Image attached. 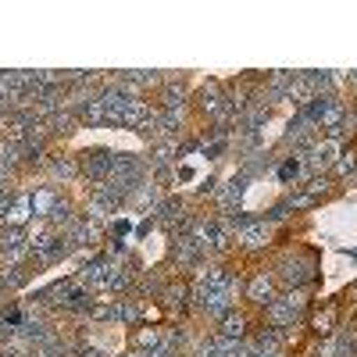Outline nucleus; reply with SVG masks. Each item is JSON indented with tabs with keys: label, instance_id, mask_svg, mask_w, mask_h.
<instances>
[{
	"label": "nucleus",
	"instance_id": "obj_1",
	"mask_svg": "<svg viewBox=\"0 0 357 357\" xmlns=\"http://www.w3.org/2000/svg\"><path fill=\"white\" fill-rule=\"evenodd\" d=\"M307 311V296L304 289H286V293H275L272 301L264 304V318L272 329H293L296 321L304 318Z\"/></svg>",
	"mask_w": 357,
	"mask_h": 357
},
{
	"label": "nucleus",
	"instance_id": "obj_2",
	"mask_svg": "<svg viewBox=\"0 0 357 357\" xmlns=\"http://www.w3.org/2000/svg\"><path fill=\"white\" fill-rule=\"evenodd\" d=\"M314 272H318V261H314V254H307V250H296V254H289V257L279 264L275 282H282L286 289H301L304 282H311V279H314Z\"/></svg>",
	"mask_w": 357,
	"mask_h": 357
},
{
	"label": "nucleus",
	"instance_id": "obj_3",
	"mask_svg": "<svg viewBox=\"0 0 357 357\" xmlns=\"http://www.w3.org/2000/svg\"><path fill=\"white\" fill-rule=\"evenodd\" d=\"M190 301H193L197 311L207 314V318H222L225 311L236 307V296H232V293H225V289H211V286H204L200 279H197V286H193V296H190Z\"/></svg>",
	"mask_w": 357,
	"mask_h": 357
},
{
	"label": "nucleus",
	"instance_id": "obj_4",
	"mask_svg": "<svg viewBox=\"0 0 357 357\" xmlns=\"http://www.w3.org/2000/svg\"><path fill=\"white\" fill-rule=\"evenodd\" d=\"M232 222V232H236V243L243 250H261L272 243V225L268 222H257V218H229Z\"/></svg>",
	"mask_w": 357,
	"mask_h": 357
},
{
	"label": "nucleus",
	"instance_id": "obj_5",
	"mask_svg": "<svg viewBox=\"0 0 357 357\" xmlns=\"http://www.w3.org/2000/svg\"><path fill=\"white\" fill-rule=\"evenodd\" d=\"M340 154H343L340 139H329V136H325L321 143H314V146H307V151H304V165H307V172H311V175H321V172L336 168Z\"/></svg>",
	"mask_w": 357,
	"mask_h": 357
},
{
	"label": "nucleus",
	"instance_id": "obj_6",
	"mask_svg": "<svg viewBox=\"0 0 357 357\" xmlns=\"http://www.w3.org/2000/svg\"><path fill=\"white\" fill-rule=\"evenodd\" d=\"M111 168H114V151H107V146H93V151L79 154V172L89 175V178H97V183L111 178Z\"/></svg>",
	"mask_w": 357,
	"mask_h": 357
},
{
	"label": "nucleus",
	"instance_id": "obj_7",
	"mask_svg": "<svg viewBox=\"0 0 357 357\" xmlns=\"http://www.w3.org/2000/svg\"><path fill=\"white\" fill-rule=\"evenodd\" d=\"M29 257V236L22 229H0V261L4 264H25Z\"/></svg>",
	"mask_w": 357,
	"mask_h": 357
},
{
	"label": "nucleus",
	"instance_id": "obj_8",
	"mask_svg": "<svg viewBox=\"0 0 357 357\" xmlns=\"http://www.w3.org/2000/svg\"><path fill=\"white\" fill-rule=\"evenodd\" d=\"M243 293H247L250 304H261V307H264V304L275 296V272H254V275L247 279Z\"/></svg>",
	"mask_w": 357,
	"mask_h": 357
},
{
	"label": "nucleus",
	"instance_id": "obj_9",
	"mask_svg": "<svg viewBox=\"0 0 357 357\" xmlns=\"http://www.w3.org/2000/svg\"><path fill=\"white\" fill-rule=\"evenodd\" d=\"M172 257H175V264H178V268H193V264H200V261L207 257V250L193 240L190 232H183V236L175 240V247H172Z\"/></svg>",
	"mask_w": 357,
	"mask_h": 357
},
{
	"label": "nucleus",
	"instance_id": "obj_10",
	"mask_svg": "<svg viewBox=\"0 0 357 357\" xmlns=\"http://www.w3.org/2000/svg\"><path fill=\"white\" fill-rule=\"evenodd\" d=\"M29 218H33V193H11L4 225H8V229H22Z\"/></svg>",
	"mask_w": 357,
	"mask_h": 357
},
{
	"label": "nucleus",
	"instance_id": "obj_11",
	"mask_svg": "<svg viewBox=\"0 0 357 357\" xmlns=\"http://www.w3.org/2000/svg\"><path fill=\"white\" fill-rule=\"evenodd\" d=\"M61 200H65V197L57 193V186H40V190L33 193V215L47 222V218L54 215V207L61 204Z\"/></svg>",
	"mask_w": 357,
	"mask_h": 357
},
{
	"label": "nucleus",
	"instance_id": "obj_12",
	"mask_svg": "<svg viewBox=\"0 0 357 357\" xmlns=\"http://www.w3.org/2000/svg\"><path fill=\"white\" fill-rule=\"evenodd\" d=\"M47 175L54 178V183H72L79 172V158H47Z\"/></svg>",
	"mask_w": 357,
	"mask_h": 357
},
{
	"label": "nucleus",
	"instance_id": "obj_13",
	"mask_svg": "<svg viewBox=\"0 0 357 357\" xmlns=\"http://www.w3.org/2000/svg\"><path fill=\"white\" fill-rule=\"evenodd\" d=\"M218 336H225V340H247V318L236 311V307L225 311L218 318Z\"/></svg>",
	"mask_w": 357,
	"mask_h": 357
},
{
	"label": "nucleus",
	"instance_id": "obj_14",
	"mask_svg": "<svg viewBox=\"0 0 357 357\" xmlns=\"http://www.w3.org/2000/svg\"><path fill=\"white\" fill-rule=\"evenodd\" d=\"M215 197H218V207H222V218H229L236 211V204H240V197H243V178H229L222 190H215Z\"/></svg>",
	"mask_w": 357,
	"mask_h": 357
},
{
	"label": "nucleus",
	"instance_id": "obj_15",
	"mask_svg": "<svg viewBox=\"0 0 357 357\" xmlns=\"http://www.w3.org/2000/svg\"><path fill=\"white\" fill-rule=\"evenodd\" d=\"M132 343H136V350L151 354V350L165 347V329H161V325H136V336H132Z\"/></svg>",
	"mask_w": 357,
	"mask_h": 357
},
{
	"label": "nucleus",
	"instance_id": "obj_16",
	"mask_svg": "<svg viewBox=\"0 0 357 357\" xmlns=\"http://www.w3.org/2000/svg\"><path fill=\"white\" fill-rule=\"evenodd\" d=\"M336 318H340V307H336V304H325V311H318L314 321H311L314 333H318V336H333V333H336Z\"/></svg>",
	"mask_w": 357,
	"mask_h": 357
},
{
	"label": "nucleus",
	"instance_id": "obj_17",
	"mask_svg": "<svg viewBox=\"0 0 357 357\" xmlns=\"http://www.w3.org/2000/svg\"><path fill=\"white\" fill-rule=\"evenodd\" d=\"M183 104H186V89L183 86H168L161 93V111L165 114H183Z\"/></svg>",
	"mask_w": 357,
	"mask_h": 357
},
{
	"label": "nucleus",
	"instance_id": "obj_18",
	"mask_svg": "<svg viewBox=\"0 0 357 357\" xmlns=\"http://www.w3.org/2000/svg\"><path fill=\"white\" fill-rule=\"evenodd\" d=\"M107 289L111 293H118V289H132V272H129V268L122 264V261H114V268H111V279H107Z\"/></svg>",
	"mask_w": 357,
	"mask_h": 357
},
{
	"label": "nucleus",
	"instance_id": "obj_19",
	"mask_svg": "<svg viewBox=\"0 0 357 357\" xmlns=\"http://www.w3.org/2000/svg\"><path fill=\"white\" fill-rule=\"evenodd\" d=\"M50 132H75V126H79V118H75V111H68V107H61L54 118H50Z\"/></svg>",
	"mask_w": 357,
	"mask_h": 357
},
{
	"label": "nucleus",
	"instance_id": "obj_20",
	"mask_svg": "<svg viewBox=\"0 0 357 357\" xmlns=\"http://www.w3.org/2000/svg\"><path fill=\"white\" fill-rule=\"evenodd\" d=\"M25 268L22 264H4V272H0V289H18L25 282Z\"/></svg>",
	"mask_w": 357,
	"mask_h": 357
},
{
	"label": "nucleus",
	"instance_id": "obj_21",
	"mask_svg": "<svg viewBox=\"0 0 357 357\" xmlns=\"http://www.w3.org/2000/svg\"><path fill=\"white\" fill-rule=\"evenodd\" d=\"M89 318L93 321H118V301H93Z\"/></svg>",
	"mask_w": 357,
	"mask_h": 357
},
{
	"label": "nucleus",
	"instance_id": "obj_22",
	"mask_svg": "<svg viewBox=\"0 0 357 357\" xmlns=\"http://www.w3.org/2000/svg\"><path fill=\"white\" fill-rule=\"evenodd\" d=\"M139 301H129V296H126V301H118V321H122V325H139Z\"/></svg>",
	"mask_w": 357,
	"mask_h": 357
},
{
	"label": "nucleus",
	"instance_id": "obj_23",
	"mask_svg": "<svg viewBox=\"0 0 357 357\" xmlns=\"http://www.w3.org/2000/svg\"><path fill=\"white\" fill-rule=\"evenodd\" d=\"M186 296H190V289H186L183 282L168 286V289H165V304H168V307H186Z\"/></svg>",
	"mask_w": 357,
	"mask_h": 357
},
{
	"label": "nucleus",
	"instance_id": "obj_24",
	"mask_svg": "<svg viewBox=\"0 0 357 357\" xmlns=\"http://www.w3.org/2000/svg\"><path fill=\"white\" fill-rule=\"evenodd\" d=\"M29 357H65V347L57 343V340H50L43 347H33V354H29Z\"/></svg>",
	"mask_w": 357,
	"mask_h": 357
},
{
	"label": "nucleus",
	"instance_id": "obj_25",
	"mask_svg": "<svg viewBox=\"0 0 357 357\" xmlns=\"http://www.w3.org/2000/svg\"><path fill=\"white\" fill-rule=\"evenodd\" d=\"M304 168H307V165H304V158H289V161L279 168V175H282V178H296Z\"/></svg>",
	"mask_w": 357,
	"mask_h": 357
},
{
	"label": "nucleus",
	"instance_id": "obj_26",
	"mask_svg": "<svg viewBox=\"0 0 357 357\" xmlns=\"http://www.w3.org/2000/svg\"><path fill=\"white\" fill-rule=\"evenodd\" d=\"M354 168H357V151H343L340 161H336V172H340V175H350Z\"/></svg>",
	"mask_w": 357,
	"mask_h": 357
},
{
	"label": "nucleus",
	"instance_id": "obj_27",
	"mask_svg": "<svg viewBox=\"0 0 357 357\" xmlns=\"http://www.w3.org/2000/svg\"><path fill=\"white\" fill-rule=\"evenodd\" d=\"M314 357H340V350H336V333L321 340V347H318V354H314Z\"/></svg>",
	"mask_w": 357,
	"mask_h": 357
},
{
	"label": "nucleus",
	"instance_id": "obj_28",
	"mask_svg": "<svg viewBox=\"0 0 357 357\" xmlns=\"http://www.w3.org/2000/svg\"><path fill=\"white\" fill-rule=\"evenodd\" d=\"M11 175H15V168H11L8 161H0V190L11 186Z\"/></svg>",
	"mask_w": 357,
	"mask_h": 357
},
{
	"label": "nucleus",
	"instance_id": "obj_29",
	"mask_svg": "<svg viewBox=\"0 0 357 357\" xmlns=\"http://www.w3.org/2000/svg\"><path fill=\"white\" fill-rule=\"evenodd\" d=\"M243 357H282V350H254L250 343H247V354Z\"/></svg>",
	"mask_w": 357,
	"mask_h": 357
},
{
	"label": "nucleus",
	"instance_id": "obj_30",
	"mask_svg": "<svg viewBox=\"0 0 357 357\" xmlns=\"http://www.w3.org/2000/svg\"><path fill=\"white\" fill-rule=\"evenodd\" d=\"M79 357H107V354H104L100 347H82V350H79Z\"/></svg>",
	"mask_w": 357,
	"mask_h": 357
},
{
	"label": "nucleus",
	"instance_id": "obj_31",
	"mask_svg": "<svg viewBox=\"0 0 357 357\" xmlns=\"http://www.w3.org/2000/svg\"><path fill=\"white\" fill-rule=\"evenodd\" d=\"M354 293H357V289H354Z\"/></svg>",
	"mask_w": 357,
	"mask_h": 357
}]
</instances>
